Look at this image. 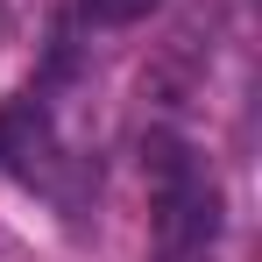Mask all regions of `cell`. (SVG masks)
I'll return each mask as SVG.
<instances>
[{
  "label": "cell",
  "instance_id": "cell-1",
  "mask_svg": "<svg viewBox=\"0 0 262 262\" xmlns=\"http://www.w3.org/2000/svg\"><path fill=\"white\" fill-rule=\"evenodd\" d=\"M85 21H106V29H128V21H149L163 0H78Z\"/></svg>",
  "mask_w": 262,
  "mask_h": 262
}]
</instances>
